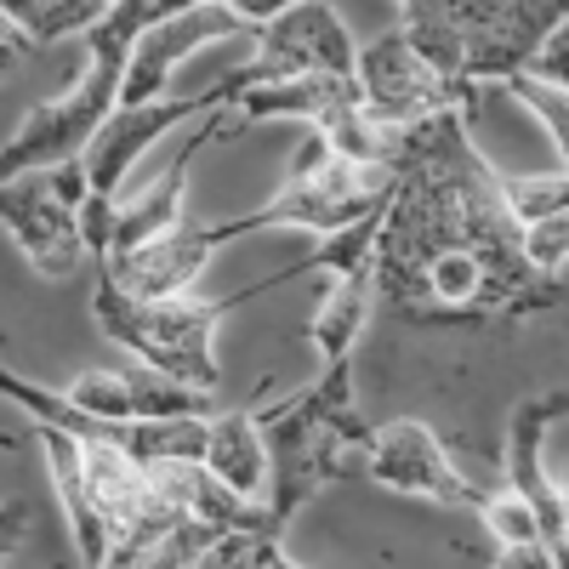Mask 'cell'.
Listing matches in <instances>:
<instances>
[{"mask_svg":"<svg viewBox=\"0 0 569 569\" xmlns=\"http://www.w3.org/2000/svg\"><path fill=\"white\" fill-rule=\"evenodd\" d=\"M246 29L251 23L233 18L228 7H217V0H200V7H188V12L154 23V29H142V40L131 46V58H126V80H120V103L114 109L160 103L182 58H194L200 46L228 40V34H246Z\"/></svg>","mask_w":569,"mask_h":569,"instance_id":"cell-12","label":"cell"},{"mask_svg":"<svg viewBox=\"0 0 569 569\" xmlns=\"http://www.w3.org/2000/svg\"><path fill=\"white\" fill-rule=\"evenodd\" d=\"M410 7H416V0H399V12H410Z\"/></svg>","mask_w":569,"mask_h":569,"instance_id":"cell-34","label":"cell"},{"mask_svg":"<svg viewBox=\"0 0 569 569\" xmlns=\"http://www.w3.org/2000/svg\"><path fill=\"white\" fill-rule=\"evenodd\" d=\"M563 18L569 0H416L405 12V34L479 120L485 86L525 74Z\"/></svg>","mask_w":569,"mask_h":569,"instance_id":"cell-3","label":"cell"},{"mask_svg":"<svg viewBox=\"0 0 569 569\" xmlns=\"http://www.w3.org/2000/svg\"><path fill=\"white\" fill-rule=\"evenodd\" d=\"M69 405L103 421H166V416H211V393L177 382L154 365H126V370H80L63 388Z\"/></svg>","mask_w":569,"mask_h":569,"instance_id":"cell-13","label":"cell"},{"mask_svg":"<svg viewBox=\"0 0 569 569\" xmlns=\"http://www.w3.org/2000/svg\"><path fill=\"white\" fill-rule=\"evenodd\" d=\"M490 569H552V547H547V541H525V547H501Z\"/></svg>","mask_w":569,"mask_h":569,"instance_id":"cell-29","label":"cell"},{"mask_svg":"<svg viewBox=\"0 0 569 569\" xmlns=\"http://www.w3.org/2000/svg\"><path fill=\"white\" fill-rule=\"evenodd\" d=\"M29 433L40 439L46 450V472H52V490L69 512V536H74V552H80V569H98L109 558V530L98 507H91V490H86V461H80V439L63 433V427H46V421H29Z\"/></svg>","mask_w":569,"mask_h":569,"instance_id":"cell-17","label":"cell"},{"mask_svg":"<svg viewBox=\"0 0 569 569\" xmlns=\"http://www.w3.org/2000/svg\"><path fill=\"white\" fill-rule=\"evenodd\" d=\"M206 467L217 479L246 496V501H268V439H262V421L257 405L246 410H228L211 416V433H206Z\"/></svg>","mask_w":569,"mask_h":569,"instance_id":"cell-18","label":"cell"},{"mask_svg":"<svg viewBox=\"0 0 569 569\" xmlns=\"http://www.w3.org/2000/svg\"><path fill=\"white\" fill-rule=\"evenodd\" d=\"M217 7H228L233 18H246L251 29H262V23H273L279 12H291L297 0H217Z\"/></svg>","mask_w":569,"mask_h":569,"instance_id":"cell-30","label":"cell"},{"mask_svg":"<svg viewBox=\"0 0 569 569\" xmlns=\"http://www.w3.org/2000/svg\"><path fill=\"white\" fill-rule=\"evenodd\" d=\"M149 490H154V485H149ZM217 536H228V530L206 525V518H188L182 507H171V501L154 496V507L142 512L137 525L109 547V558H103L98 569H194L200 552H206Z\"/></svg>","mask_w":569,"mask_h":569,"instance_id":"cell-16","label":"cell"},{"mask_svg":"<svg viewBox=\"0 0 569 569\" xmlns=\"http://www.w3.org/2000/svg\"><path fill=\"white\" fill-rule=\"evenodd\" d=\"M251 86L246 69H233L222 74L217 86L194 91V98H160V103H137V109H114L103 120V131L91 137V149H86V177H91V194H103V200H120V188L131 177V166L154 149V142L182 126V120H206L217 109H228V98H240V91Z\"/></svg>","mask_w":569,"mask_h":569,"instance_id":"cell-9","label":"cell"},{"mask_svg":"<svg viewBox=\"0 0 569 569\" xmlns=\"http://www.w3.org/2000/svg\"><path fill=\"white\" fill-rule=\"evenodd\" d=\"M268 439V530L284 536L291 518L330 485L359 479L376 427L353 405V359H330L302 393L257 410Z\"/></svg>","mask_w":569,"mask_h":569,"instance_id":"cell-2","label":"cell"},{"mask_svg":"<svg viewBox=\"0 0 569 569\" xmlns=\"http://www.w3.org/2000/svg\"><path fill=\"white\" fill-rule=\"evenodd\" d=\"M273 547H279V536H262V530H228V536H217V541L200 552L194 569H268Z\"/></svg>","mask_w":569,"mask_h":569,"instance_id":"cell-24","label":"cell"},{"mask_svg":"<svg viewBox=\"0 0 569 569\" xmlns=\"http://www.w3.org/2000/svg\"><path fill=\"white\" fill-rule=\"evenodd\" d=\"M370 308H376V268L359 262L348 273H330V291L319 302V313L308 319V342L319 348V359H353V342L359 330L370 325Z\"/></svg>","mask_w":569,"mask_h":569,"instance_id":"cell-19","label":"cell"},{"mask_svg":"<svg viewBox=\"0 0 569 569\" xmlns=\"http://www.w3.org/2000/svg\"><path fill=\"white\" fill-rule=\"evenodd\" d=\"M211 257H217V246H211L206 222L182 217V222H171L166 233H154V240H142V246H131V251H114V257L103 262V273L120 284V291L154 302V297H188V284L206 273Z\"/></svg>","mask_w":569,"mask_h":569,"instance_id":"cell-15","label":"cell"},{"mask_svg":"<svg viewBox=\"0 0 569 569\" xmlns=\"http://www.w3.org/2000/svg\"><path fill=\"white\" fill-rule=\"evenodd\" d=\"M34 52H40V46H34V40H29V34H23V29L7 18V12H0V80H7V74H18V69H23Z\"/></svg>","mask_w":569,"mask_h":569,"instance_id":"cell-28","label":"cell"},{"mask_svg":"<svg viewBox=\"0 0 569 569\" xmlns=\"http://www.w3.org/2000/svg\"><path fill=\"white\" fill-rule=\"evenodd\" d=\"M34 530V501L29 496H12V501H0V563H7Z\"/></svg>","mask_w":569,"mask_h":569,"instance_id":"cell-27","label":"cell"},{"mask_svg":"<svg viewBox=\"0 0 569 569\" xmlns=\"http://www.w3.org/2000/svg\"><path fill=\"white\" fill-rule=\"evenodd\" d=\"M393 200V166H365V160H348L337 154L319 131H308L291 154V171L273 194L246 211V217H222V222H206L211 246L222 251L228 240L240 233H268V228H302V233H342L353 228L359 217L382 211Z\"/></svg>","mask_w":569,"mask_h":569,"instance_id":"cell-4","label":"cell"},{"mask_svg":"<svg viewBox=\"0 0 569 569\" xmlns=\"http://www.w3.org/2000/svg\"><path fill=\"white\" fill-rule=\"evenodd\" d=\"M365 479L388 485L399 496H416V501H433V507H485V485L467 479V472L450 461V450L439 445V433L416 416H399L388 427H376L370 439V456H365Z\"/></svg>","mask_w":569,"mask_h":569,"instance_id":"cell-10","label":"cell"},{"mask_svg":"<svg viewBox=\"0 0 569 569\" xmlns=\"http://www.w3.org/2000/svg\"><path fill=\"white\" fill-rule=\"evenodd\" d=\"M251 291H228L217 302H200V297H131L103 273L98 291H91V319L109 342H120L126 353H137L142 365H154L177 382L200 388V393H217L222 370H217V325L222 313L246 308Z\"/></svg>","mask_w":569,"mask_h":569,"instance_id":"cell-5","label":"cell"},{"mask_svg":"<svg viewBox=\"0 0 569 569\" xmlns=\"http://www.w3.org/2000/svg\"><path fill=\"white\" fill-rule=\"evenodd\" d=\"M268 569H302L291 552H284V547H273V558H268Z\"/></svg>","mask_w":569,"mask_h":569,"instance_id":"cell-31","label":"cell"},{"mask_svg":"<svg viewBox=\"0 0 569 569\" xmlns=\"http://www.w3.org/2000/svg\"><path fill=\"white\" fill-rule=\"evenodd\" d=\"M525 74H536V80H547V86L569 91V18L541 40V52H536V63H530Z\"/></svg>","mask_w":569,"mask_h":569,"instance_id":"cell-26","label":"cell"},{"mask_svg":"<svg viewBox=\"0 0 569 569\" xmlns=\"http://www.w3.org/2000/svg\"><path fill=\"white\" fill-rule=\"evenodd\" d=\"M268 120H308V131H319L337 154L365 160V166H388L393 149V131H382L365 103H359V86L353 74H291V80H257L240 91L233 103L228 131H246V126H268Z\"/></svg>","mask_w":569,"mask_h":569,"instance_id":"cell-6","label":"cell"},{"mask_svg":"<svg viewBox=\"0 0 569 569\" xmlns=\"http://www.w3.org/2000/svg\"><path fill=\"white\" fill-rule=\"evenodd\" d=\"M501 86L541 120L547 142H552V149L563 154V166H569V91H558V86H547V80H536V74H507Z\"/></svg>","mask_w":569,"mask_h":569,"instance_id":"cell-22","label":"cell"},{"mask_svg":"<svg viewBox=\"0 0 569 569\" xmlns=\"http://www.w3.org/2000/svg\"><path fill=\"white\" fill-rule=\"evenodd\" d=\"M353 86H359L365 114L382 126V131H405V126H421V120H433V114H450V109L472 126L461 91L416 52L405 29H388V34H376L370 46H359Z\"/></svg>","mask_w":569,"mask_h":569,"instance_id":"cell-8","label":"cell"},{"mask_svg":"<svg viewBox=\"0 0 569 569\" xmlns=\"http://www.w3.org/2000/svg\"><path fill=\"white\" fill-rule=\"evenodd\" d=\"M359 40L325 0H297L291 12L257 29V58L246 63L251 86L257 80H291V74H353Z\"/></svg>","mask_w":569,"mask_h":569,"instance_id":"cell-11","label":"cell"},{"mask_svg":"<svg viewBox=\"0 0 569 569\" xmlns=\"http://www.w3.org/2000/svg\"><path fill=\"white\" fill-rule=\"evenodd\" d=\"M552 569H569V536H563V541H552Z\"/></svg>","mask_w":569,"mask_h":569,"instance_id":"cell-32","label":"cell"},{"mask_svg":"<svg viewBox=\"0 0 569 569\" xmlns=\"http://www.w3.org/2000/svg\"><path fill=\"white\" fill-rule=\"evenodd\" d=\"M479 518L490 525V536H496L501 547H525V541H541V518H536V507H530L525 496H518V490H507V485H496V490L485 496Z\"/></svg>","mask_w":569,"mask_h":569,"instance_id":"cell-23","label":"cell"},{"mask_svg":"<svg viewBox=\"0 0 569 569\" xmlns=\"http://www.w3.org/2000/svg\"><path fill=\"white\" fill-rule=\"evenodd\" d=\"M86 194H91L86 154L0 182V228L12 233V246L29 257V268L40 279L80 273V262H86V233H80Z\"/></svg>","mask_w":569,"mask_h":569,"instance_id":"cell-7","label":"cell"},{"mask_svg":"<svg viewBox=\"0 0 569 569\" xmlns=\"http://www.w3.org/2000/svg\"><path fill=\"white\" fill-rule=\"evenodd\" d=\"M525 257H530L541 273H558V268L569 262V211L541 217V222L525 228Z\"/></svg>","mask_w":569,"mask_h":569,"instance_id":"cell-25","label":"cell"},{"mask_svg":"<svg viewBox=\"0 0 569 569\" xmlns=\"http://www.w3.org/2000/svg\"><path fill=\"white\" fill-rule=\"evenodd\" d=\"M393 200L376 233V308L410 330H496L563 308L558 273L525 257L501 171L472 149L467 120L433 114L393 131Z\"/></svg>","mask_w":569,"mask_h":569,"instance_id":"cell-1","label":"cell"},{"mask_svg":"<svg viewBox=\"0 0 569 569\" xmlns=\"http://www.w3.org/2000/svg\"><path fill=\"white\" fill-rule=\"evenodd\" d=\"M109 7L114 0H0V12H7L34 46L63 40V34H86Z\"/></svg>","mask_w":569,"mask_h":569,"instance_id":"cell-20","label":"cell"},{"mask_svg":"<svg viewBox=\"0 0 569 569\" xmlns=\"http://www.w3.org/2000/svg\"><path fill=\"white\" fill-rule=\"evenodd\" d=\"M563 416H569V388H558V393H530L525 405H512V416H507V472H501V485L518 490V496L536 507L547 547L569 536L558 479H552L547 461H541V445H547V433H552V421H563Z\"/></svg>","mask_w":569,"mask_h":569,"instance_id":"cell-14","label":"cell"},{"mask_svg":"<svg viewBox=\"0 0 569 569\" xmlns=\"http://www.w3.org/2000/svg\"><path fill=\"white\" fill-rule=\"evenodd\" d=\"M501 200L512 211L518 228H530L541 217L569 211V171H547V177H501Z\"/></svg>","mask_w":569,"mask_h":569,"instance_id":"cell-21","label":"cell"},{"mask_svg":"<svg viewBox=\"0 0 569 569\" xmlns=\"http://www.w3.org/2000/svg\"><path fill=\"white\" fill-rule=\"evenodd\" d=\"M552 479H558V496H563V525H569V467H563V472H552Z\"/></svg>","mask_w":569,"mask_h":569,"instance_id":"cell-33","label":"cell"}]
</instances>
